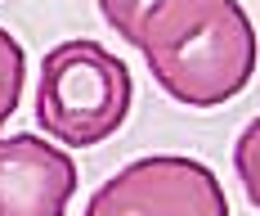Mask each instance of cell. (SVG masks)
Masks as SVG:
<instances>
[{
    "label": "cell",
    "instance_id": "cell-1",
    "mask_svg": "<svg viewBox=\"0 0 260 216\" xmlns=\"http://www.w3.org/2000/svg\"><path fill=\"white\" fill-rule=\"evenodd\" d=\"M135 50L184 108H220L256 77V27L238 0H153Z\"/></svg>",
    "mask_w": 260,
    "mask_h": 216
},
{
    "label": "cell",
    "instance_id": "cell-5",
    "mask_svg": "<svg viewBox=\"0 0 260 216\" xmlns=\"http://www.w3.org/2000/svg\"><path fill=\"white\" fill-rule=\"evenodd\" d=\"M23 81H27V54H23V45L14 41V32L0 27V126L18 113Z\"/></svg>",
    "mask_w": 260,
    "mask_h": 216
},
{
    "label": "cell",
    "instance_id": "cell-7",
    "mask_svg": "<svg viewBox=\"0 0 260 216\" xmlns=\"http://www.w3.org/2000/svg\"><path fill=\"white\" fill-rule=\"evenodd\" d=\"M99 5V14H104V23L121 36V41H139V23H144V14H148V5L153 0H94Z\"/></svg>",
    "mask_w": 260,
    "mask_h": 216
},
{
    "label": "cell",
    "instance_id": "cell-6",
    "mask_svg": "<svg viewBox=\"0 0 260 216\" xmlns=\"http://www.w3.org/2000/svg\"><path fill=\"white\" fill-rule=\"evenodd\" d=\"M234 171H238V180H242L247 203L260 212V113L238 131V140H234Z\"/></svg>",
    "mask_w": 260,
    "mask_h": 216
},
{
    "label": "cell",
    "instance_id": "cell-2",
    "mask_svg": "<svg viewBox=\"0 0 260 216\" xmlns=\"http://www.w3.org/2000/svg\"><path fill=\"white\" fill-rule=\"evenodd\" d=\"M135 104V77L99 41H58L41 59L36 122L63 149H94L126 126Z\"/></svg>",
    "mask_w": 260,
    "mask_h": 216
},
{
    "label": "cell",
    "instance_id": "cell-4",
    "mask_svg": "<svg viewBox=\"0 0 260 216\" xmlns=\"http://www.w3.org/2000/svg\"><path fill=\"white\" fill-rule=\"evenodd\" d=\"M77 162L41 135H0V216H68Z\"/></svg>",
    "mask_w": 260,
    "mask_h": 216
},
{
    "label": "cell",
    "instance_id": "cell-3",
    "mask_svg": "<svg viewBox=\"0 0 260 216\" xmlns=\"http://www.w3.org/2000/svg\"><path fill=\"white\" fill-rule=\"evenodd\" d=\"M81 216H229V194L207 162L148 153L108 176Z\"/></svg>",
    "mask_w": 260,
    "mask_h": 216
}]
</instances>
